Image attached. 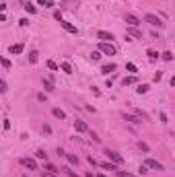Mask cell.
Here are the masks:
<instances>
[{
	"mask_svg": "<svg viewBox=\"0 0 175 177\" xmlns=\"http://www.w3.org/2000/svg\"><path fill=\"white\" fill-rule=\"evenodd\" d=\"M105 154H107V159H109L113 165H119V163L124 161V159H122V156H119L117 153H113V150H105Z\"/></svg>",
	"mask_w": 175,
	"mask_h": 177,
	"instance_id": "4",
	"label": "cell"
},
{
	"mask_svg": "<svg viewBox=\"0 0 175 177\" xmlns=\"http://www.w3.org/2000/svg\"><path fill=\"white\" fill-rule=\"evenodd\" d=\"M25 177H29V175H27V173H25Z\"/></svg>",
	"mask_w": 175,
	"mask_h": 177,
	"instance_id": "43",
	"label": "cell"
},
{
	"mask_svg": "<svg viewBox=\"0 0 175 177\" xmlns=\"http://www.w3.org/2000/svg\"><path fill=\"white\" fill-rule=\"evenodd\" d=\"M74 130L76 132H89V126H87L82 119H76V122H74Z\"/></svg>",
	"mask_w": 175,
	"mask_h": 177,
	"instance_id": "7",
	"label": "cell"
},
{
	"mask_svg": "<svg viewBox=\"0 0 175 177\" xmlns=\"http://www.w3.org/2000/svg\"><path fill=\"white\" fill-rule=\"evenodd\" d=\"M35 159H39V161H43V163H46V161H47V154L43 153V150H37V153H35Z\"/></svg>",
	"mask_w": 175,
	"mask_h": 177,
	"instance_id": "20",
	"label": "cell"
},
{
	"mask_svg": "<svg viewBox=\"0 0 175 177\" xmlns=\"http://www.w3.org/2000/svg\"><path fill=\"white\" fill-rule=\"evenodd\" d=\"M101 167L107 169V171H116V165H113V163H109V161H107V163H101Z\"/></svg>",
	"mask_w": 175,
	"mask_h": 177,
	"instance_id": "23",
	"label": "cell"
},
{
	"mask_svg": "<svg viewBox=\"0 0 175 177\" xmlns=\"http://www.w3.org/2000/svg\"><path fill=\"white\" fill-rule=\"evenodd\" d=\"M6 11V4H4V2H0V12H4Z\"/></svg>",
	"mask_w": 175,
	"mask_h": 177,
	"instance_id": "41",
	"label": "cell"
},
{
	"mask_svg": "<svg viewBox=\"0 0 175 177\" xmlns=\"http://www.w3.org/2000/svg\"><path fill=\"white\" fill-rule=\"evenodd\" d=\"M146 54H148V58H151V60H157V58H159V52H154V49H148Z\"/></svg>",
	"mask_w": 175,
	"mask_h": 177,
	"instance_id": "26",
	"label": "cell"
},
{
	"mask_svg": "<svg viewBox=\"0 0 175 177\" xmlns=\"http://www.w3.org/2000/svg\"><path fill=\"white\" fill-rule=\"evenodd\" d=\"M41 132H43V134H52V128H49L47 124H43V128H41Z\"/></svg>",
	"mask_w": 175,
	"mask_h": 177,
	"instance_id": "34",
	"label": "cell"
},
{
	"mask_svg": "<svg viewBox=\"0 0 175 177\" xmlns=\"http://www.w3.org/2000/svg\"><path fill=\"white\" fill-rule=\"evenodd\" d=\"M0 66H2V68H6V70H11V60L8 58H4V56H0Z\"/></svg>",
	"mask_w": 175,
	"mask_h": 177,
	"instance_id": "15",
	"label": "cell"
},
{
	"mask_svg": "<svg viewBox=\"0 0 175 177\" xmlns=\"http://www.w3.org/2000/svg\"><path fill=\"white\" fill-rule=\"evenodd\" d=\"M37 60H39V52L33 49V52L29 54V62H31V64H37Z\"/></svg>",
	"mask_w": 175,
	"mask_h": 177,
	"instance_id": "17",
	"label": "cell"
},
{
	"mask_svg": "<svg viewBox=\"0 0 175 177\" xmlns=\"http://www.w3.org/2000/svg\"><path fill=\"white\" fill-rule=\"evenodd\" d=\"M97 37H99L101 41H107V43H111V39H113V35H111V33H107V31H99Z\"/></svg>",
	"mask_w": 175,
	"mask_h": 177,
	"instance_id": "9",
	"label": "cell"
},
{
	"mask_svg": "<svg viewBox=\"0 0 175 177\" xmlns=\"http://www.w3.org/2000/svg\"><path fill=\"white\" fill-rule=\"evenodd\" d=\"M136 91H138V95H144V93H148V91H151V87H148V84H140Z\"/></svg>",
	"mask_w": 175,
	"mask_h": 177,
	"instance_id": "19",
	"label": "cell"
},
{
	"mask_svg": "<svg viewBox=\"0 0 175 177\" xmlns=\"http://www.w3.org/2000/svg\"><path fill=\"white\" fill-rule=\"evenodd\" d=\"M134 81H136L134 76H128V78H124V87H126V84H132V83H134Z\"/></svg>",
	"mask_w": 175,
	"mask_h": 177,
	"instance_id": "33",
	"label": "cell"
},
{
	"mask_svg": "<svg viewBox=\"0 0 175 177\" xmlns=\"http://www.w3.org/2000/svg\"><path fill=\"white\" fill-rule=\"evenodd\" d=\"M60 25H62V27H64L68 33H74V35L78 33V31H76V27H74V25H70V23H66V21H60Z\"/></svg>",
	"mask_w": 175,
	"mask_h": 177,
	"instance_id": "11",
	"label": "cell"
},
{
	"mask_svg": "<svg viewBox=\"0 0 175 177\" xmlns=\"http://www.w3.org/2000/svg\"><path fill=\"white\" fill-rule=\"evenodd\" d=\"M124 119H126V122H130V124H134V126L142 124V119H140L138 115H130V113H124Z\"/></svg>",
	"mask_w": 175,
	"mask_h": 177,
	"instance_id": "8",
	"label": "cell"
},
{
	"mask_svg": "<svg viewBox=\"0 0 175 177\" xmlns=\"http://www.w3.org/2000/svg\"><path fill=\"white\" fill-rule=\"evenodd\" d=\"M19 25H21V27H27V25H29V19H21Z\"/></svg>",
	"mask_w": 175,
	"mask_h": 177,
	"instance_id": "37",
	"label": "cell"
},
{
	"mask_svg": "<svg viewBox=\"0 0 175 177\" xmlns=\"http://www.w3.org/2000/svg\"><path fill=\"white\" fill-rule=\"evenodd\" d=\"M25 11H27V12H31V14H35V12H37V8H35L33 4H29V2H27V4H25Z\"/></svg>",
	"mask_w": 175,
	"mask_h": 177,
	"instance_id": "24",
	"label": "cell"
},
{
	"mask_svg": "<svg viewBox=\"0 0 175 177\" xmlns=\"http://www.w3.org/2000/svg\"><path fill=\"white\" fill-rule=\"evenodd\" d=\"M119 177H138V175H132V173H126V171H117Z\"/></svg>",
	"mask_w": 175,
	"mask_h": 177,
	"instance_id": "32",
	"label": "cell"
},
{
	"mask_svg": "<svg viewBox=\"0 0 175 177\" xmlns=\"http://www.w3.org/2000/svg\"><path fill=\"white\" fill-rule=\"evenodd\" d=\"M161 58H163L165 62H171V60H173V54H171V52H163V54H161Z\"/></svg>",
	"mask_w": 175,
	"mask_h": 177,
	"instance_id": "21",
	"label": "cell"
},
{
	"mask_svg": "<svg viewBox=\"0 0 175 177\" xmlns=\"http://www.w3.org/2000/svg\"><path fill=\"white\" fill-rule=\"evenodd\" d=\"M128 35L136 37V39H142V31H140V29H136V27H128Z\"/></svg>",
	"mask_w": 175,
	"mask_h": 177,
	"instance_id": "10",
	"label": "cell"
},
{
	"mask_svg": "<svg viewBox=\"0 0 175 177\" xmlns=\"http://www.w3.org/2000/svg\"><path fill=\"white\" fill-rule=\"evenodd\" d=\"M37 4H39V6H47V8H49V6H54V2H49V0H39Z\"/></svg>",
	"mask_w": 175,
	"mask_h": 177,
	"instance_id": "28",
	"label": "cell"
},
{
	"mask_svg": "<svg viewBox=\"0 0 175 177\" xmlns=\"http://www.w3.org/2000/svg\"><path fill=\"white\" fill-rule=\"evenodd\" d=\"M99 52H101V54H105V56H116V46H113V43H107V41H101V43H99Z\"/></svg>",
	"mask_w": 175,
	"mask_h": 177,
	"instance_id": "1",
	"label": "cell"
},
{
	"mask_svg": "<svg viewBox=\"0 0 175 177\" xmlns=\"http://www.w3.org/2000/svg\"><path fill=\"white\" fill-rule=\"evenodd\" d=\"M43 177H58L56 173H47V171H43Z\"/></svg>",
	"mask_w": 175,
	"mask_h": 177,
	"instance_id": "40",
	"label": "cell"
},
{
	"mask_svg": "<svg viewBox=\"0 0 175 177\" xmlns=\"http://www.w3.org/2000/svg\"><path fill=\"white\" fill-rule=\"evenodd\" d=\"M60 68H62V70L66 72V74H72V66H70L68 62H64V64H62V66H60Z\"/></svg>",
	"mask_w": 175,
	"mask_h": 177,
	"instance_id": "22",
	"label": "cell"
},
{
	"mask_svg": "<svg viewBox=\"0 0 175 177\" xmlns=\"http://www.w3.org/2000/svg\"><path fill=\"white\" fill-rule=\"evenodd\" d=\"M66 159H68L70 165H78V156L76 154H66Z\"/></svg>",
	"mask_w": 175,
	"mask_h": 177,
	"instance_id": "18",
	"label": "cell"
},
{
	"mask_svg": "<svg viewBox=\"0 0 175 177\" xmlns=\"http://www.w3.org/2000/svg\"><path fill=\"white\" fill-rule=\"evenodd\" d=\"M8 52L14 54V56H17V54H21V52H23V43H14V46H11V47H8Z\"/></svg>",
	"mask_w": 175,
	"mask_h": 177,
	"instance_id": "12",
	"label": "cell"
},
{
	"mask_svg": "<svg viewBox=\"0 0 175 177\" xmlns=\"http://www.w3.org/2000/svg\"><path fill=\"white\" fill-rule=\"evenodd\" d=\"M136 115H138V118H142V119H146V122H148V115H146L144 111H140V109H136Z\"/></svg>",
	"mask_w": 175,
	"mask_h": 177,
	"instance_id": "31",
	"label": "cell"
},
{
	"mask_svg": "<svg viewBox=\"0 0 175 177\" xmlns=\"http://www.w3.org/2000/svg\"><path fill=\"white\" fill-rule=\"evenodd\" d=\"M138 146H140V148H142V150H144V153H148V146H146L144 142H138Z\"/></svg>",
	"mask_w": 175,
	"mask_h": 177,
	"instance_id": "39",
	"label": "cell"
},
{
	"mask_svg": "<svg viewBox=\"0 0 175 177\" xmlns=\"http://www.w3.org/2000/svg\"><path fill=\"white\" fill-rule=\"evenodd\" d=\"M97 177H105V175H103V173H99V175H97Z\"/></svg>",
	"mask_w": 175,
	"mask_h": 177,
	"instance_id": "42",
	"label": "cell"
},
{
	"mask_svg": "<svg viewBox=\"0 0 175 177\" xmlns=\"http://www.w3.org/2000/svg\"><path fill=\"white\" fill-rule=\"evenodd\" d=\"M124 21H126V23H128L130 27H138V25L142 23V21H140V19L136 17V14H130V12L126 14V17H124Z\"/></svg>",
	"mask_w": 175,
	"mask_h": 177,
	"instance_id": "3",
	"label": "cell"
},
{
	"mask_svg": "<svg viewBox=\"0 0 175 177\" xmlns=\"http://www.w3.org/2000/svg\"><path fill=\"white\" fill-rule=\"evenodd\" d=\"M6 91H8V84H6V81L0 78V93H6Z\"/></svg>",
	"mask_w": 175,
	"mask_h": 177,
	"instance_id": "25",
	"label": "cell"
},
{
	"mask_svg": "<svg viewBox=\"0 0 175 177\" xmlns=\"http://www.w3.org/2000/svg\"><path fill=\"white\" fill-rule=\"evenodd\" d=\"M43 171H47V173H56V175L60 173V171H58V167H54L52 163H46V165H43Z\"/></svg>",
	"mask_w": 175,
	"mask_h": 177,
	"instance_id": "14",
	"label": "cell"
},
{
	"mask_svg": "<svg viewBox=\"0 0 175 177\" xmlns=\"http://www.w3.org/2000/svg\"><path fill=\"white\" fill-rule=\"evenodd\" d=\"M138 173H140V175H146V173H148V167H146V165H140L138 167Z\"/></svg>",
	"mask_w": 175,
	"mask_h": 177,
	"instance_id": "29",
	"label": "cell"
},
{
	"mask_svg": "<svg viewBox=\"0 0 175 177\" xmlns=\"http://www.w3.org/2000/svg\"><path fill=\"white\" fill-rule=\"evenodd\" d=\"M117 66L116 64H103V68H101V72H105V74H109V72H113Z\"/></svg>",
	"mask_w": 175,
	"mask_h": 177,
	"instance_id": "16",
	"label": "cell"
},
{
	"mask_svg": "<svg viewBox=\"0 0 175 177\" xmlns=\"http://www.w3.org/2000/svg\"><path fill=\"white\" fill-rule=\"evenodd\" d=\"M91 58H93V60H99V58H101V52H99V49L93 52V54H91Z\"/></svg>",
	"mask_w": 175,
	"mask_h": 177,
	"instance_id": "35",
	"label": "cell"
},
{
	"mask_svg": "<svg viewBox=\"0 0 175 177\" xmlns=\"http://www.w3.org/2000/svg\"><path fill=\"white\" fill-rule=\"evenodd\" d=\"M144 23H151L152 27H159V29H161V27H165V23L159 19V17H157V14H146V17H144Z\"/></svg>",
	"mask_w": 175,
	"mask_h": 177,
	"instance_id": "2",
	"label": "cell"
},
{
	"mask_svg": "<svg viewBox=\"0 0 175 177\" xmlns=\"http://www.w3.org/2000/svg\"><path fill=\"white\" fill-rule=\"evenodd\" d=\"M144 165L151 167V169H157V171H163V169H165V167L161 165L159 161H154V159H146V161H144Z\"/></svg>",
	"mask_w": 175,
	"mask_h": 177,
	"instance_id": "5",
	"label": "cell"
},
{
	"mask_svg": "<svg viewBox=\"0 0 175 177\" xmlns=\"http://www.w3.org/2000/svg\"><path fill=\"white\" fill-rule=\"evenodd\" d=\"M21 163H23L27 169H31V171H37V161H35V159H27V156H25V159H21Z\"/></svg>",
	"mask_w": 175,
	"mask_h": 177,
	"instance_id": "6",
	"label": "cell"
},
{
	"mask_svg": "<svg viewBox=\"0 0 175 177\" xmlns=\"http://www.w3.org/2000/svg\"><path fill=\"white\" fill-rule=\"evenodd\" d=\"M52 113H54V118H58V119H64V118H66V113H64L60 107H54V109H52Z\"/></svg>",
	"mask_w": 175,
	"mask_h": 177,
	"instance_id": "13",
	"label": "cell"
},
{
	"mask_svg": "<svg viewBox=\"0 0 175 177\" xmlns=\"http://www.w3.org/2000/svg\"><path fill=\"white\" fill-rule=\"evenodd\" d=\"M43 89H46V91H54V84H52V83L46 78V81H43Z\"/></svg>",
	"mask_w": 175,
	"mask_h": 177,
	"instance_id": "27",
	"label": "cell"
},
{
	"mask_svg": "<svg viewBox=\"0 0 175 177\" xmlns=\"http://www.w3.org/2000/svg\"><path fill=\"white\" fill-rule=\"evenodd\" d=\"M126 68H128V72H136V70H138V68H136V64H128Z\"/></svg>",
	"mask_w": 175,
	"mask_h": 177,
	"instance_id": "36",
	"label": "cell"
},
{
	"mask_svg": "<svg viewBox=\"0 0 175 177\" xmlns=\"http://www.w3.org/2000/svg\"><path fill=\"white\" fill-rule=\"evenodd\" d=\"M62 171H66V173H68V177H78L74 171H70V169H62Z\"/></svg>",
	"mask_w": 175,
	"mask_h": 177,
	"instance_id": "38",
	"label": "cell"
},
{
	"mask_svg": "<svg viewBox=\"0 0 175 177\" xmlns=\"http://www.w3.org/2000/svg\"><path fill=\"white\" fill-rule=\"evenodd\" d=\"M47 68H49V70H58V64H56L54 60H49V62H47Z\"/></svg>",
	"mask_w": 175,
	"mask_h": 177,
	"instance_id": "30",
	"label": "cell"
}]
</instances>
